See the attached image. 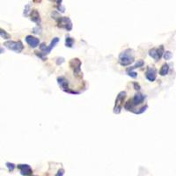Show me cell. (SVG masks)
Segmentation results:
<instances>
[{"mask_svg": "<svg viewBox=\"0 0 176 176\" xmlns=\"http://www.w3.org/2000/svg\"><path fill=\"white\" fill-rule=\"evenodd\" d=\"M127 73L130 77H131V78H136L137 77V72H135V71H127Z\"/></svg>", "mask_w": 176, "mask_h": 176, "instance_id": "22", "label": "cell"}, {"mask_svg": "<svg viewBox=\"0 0 176 176\" xmlns=\"http://www.w3.org/2000/svg\"><path fill=\"white\" fill-rule=\"evenodd\" d=\"M169 71V65L167 64H164L159 70V75L160 76H166Z\"/></svg>", "mask_w": 176, "mask_h": 176, "instance_id": "14", "label": "cell"}, {"mask_svg": "<svg viewBox=\"0 0 176 176\" xmlns=\"http://www.w3.org/2000/svg\"><path fill=\"white\" fill-rule=\"evenodd\" d=\"M33 32H34V34H41V32H42V29H41V28H39V26H37L36 27H34V29H33Z\"/></svg>", "mask_w": 176, "mask_h": 176, "instance_id": "23", "label": "cell"}, {"mask_svg": "<svg viewBox=\"0 0 176 176\" xmlns=\"http://www.w3.org/2000/svg\"><path fill=\"white\" fill-rule=\"evenodd\" d=\"M73 44H74V40L72 39L71 37L67 36L66 39H65V46H66L67 48H72V47H73Z\"/></svg>", "mask_w": 176, "mask_h": 176, "instance_id": "16", "label": "cell"}, {"mask_svg": "<svg viewBox=\"0 0 176 176\" xmlns=\"http://www.w3.org/2000/svg\"><path fill=\"white\" fill-rule=\"evenodd\" d=\"M144 64V61H142V60H138V61H137V63L135 64V65H133V66H131V67H130V68L127 69V71H134L135 69L139 68V67H142Z\"/></svg>", "mask_w": 176, "mask_h": 176, "instance_id": "15", "label": "cell"}, {"mask_svg": "<svg viewBox=\"0 0 176 176\" xmlns=\"http://www.w3.org/2000/svg\"><path fill=\"white\" fill-rule=\"evenodd\" d=\"M3 52H4V49H1V48H0V53H3Z\"/></svg>", "mask_w": 176, "mask_h": 176, "instance_id": "27", "label": "cell"}, {"mask_svg": "<svg viewBox=\"0 0 176 176\" xmlns=\"http://www.w3.org/2000/svg\"><path fill=\"white\" fill-rule=\"evenodd\" d=\"M30 12H31V7H30V5H27L26 6H25V9H24L25 17H28L30 14Z\"/></svg>", "mask_w": 176, "mask_h": 176, "instance_id": "19", "label": "cell"}, {"mask_svg": "<svg viewBox=\"0 0 176 176\" xmlns=\"http://www.w3.org/2000/svg\"><path fill=\"white\" fill-rule=\"evenodd\" d=\"M30 20H32L33 22L36 23L37 26H40L41 23H42V20H41V16H40V13L36 9H34V10H31L30 12Z\"/></svg>", "mask_w": 176, "mask_h": 176, "instance_id": "12", "label": "cell"}, {"mask_svg": "<svg viewBox=\"0 0 176 176\" xmlns=\"http://www.w3.org/2000/svg\"><path fill=\"white\" fill-rule=\"evenodd\" d=\"M163 57H164L165 60H170L173 57V54H172V52H170V51H166L163 54Z\"/></svg>", "mask_w": 176, "mask_h": 176, "instance_id": "18", "label": "cell"}, {"mask_svg": "<svg viewBox=\"0 0 176 176\" xmlns=\"http://www.w3.org/2000/svg\"><path fill=\"white\" fill-rule=\"evenodd\" d=\"M164 52H165V51H164V47H163V46H160L159 49H158V48H154V49H150L149 55H150V56L154 59L156 62H158V61H159L160 58L163 56Z\"/></svg>", "mask_w": 176, "mask_h": 176, "instance_id": "8", "label": "cell"}, {"mask_svg": "<svg viewBox=\"0 0 176 176\" xmlns=\"http://www.w3.org/2000/svg\"><path fill=\"white\" fill-rule=\"evenodd\" d=\"M26 42H27V43L29 45L31 48H36V47H38L40 44V40L38 38H36V37H34L33 35H27L26 36Z\"/></svg>", "mask_w": 176, "mask_h": 176, "instance_id": "10", "label": "cell"}, {"mask_svg": "<svg viewBox=\"0 0 176 176\" xmlns=\"http://www.w3.org/2000/svg\"><path fill=\"white\" fill-rule=\"evenodd\" d=\"M18 168L20 169L21 175L27 176L32 174V168L27 164H20L18 165Z\"/></svg>", "mask_w": 176, "mask_h": 176, "instance_id": "11", "label": "cell"}, {"mask_svg": "<svg viewBox=\"0 0 176 176\" xmlns=\"http://www.w3.org/2000/svg\"><path fill=\"white\" fill-rule=\"evenodd\" d=\"M6 166H7V168L9 169V171L10 172L13 171L15 169V167H16L13 163H10V162H7V163H6Z\"/></svg>", "mask_w": 176, "mask_h": 176, "instance_id": "21", "label": "cell"}, {"mask_svg": "<svg viewBox=\"0 0 176 176\" xmlns=\"http://www.w3.org/2000/svg\"><path fill=\"white\" fill-rule=\"evenodd\" d=\"M0 36L5 40H8L11 38V34H8L5 30L2 29L1 27H0Z\"/></svg>", "mask_w": 176, "mask_h": 176, "instance_id": "17", "label": "cell"}, {"mask_svg": "<svg viewBox=\"0 0 176 176\" xmlns=\"http://www.w3.org/2000/svg\"><path fill=\"white\" fill-rule=\"evenodd\" d=\"M81 64L82 63L78 58H72L69 63L70 67L73 71L74 76L78 78H82L83 77V73L81 71Z\"/></svg>", "mask_w": 176, "mask_h": 176, "instance_id": "2", "label": "cell"}, {"mask_svg": "<svg viewBox=\"0 0 176 176\" xmlns=\"http://www.w3.org/2000/svg\"><path fill=\"white\" fill-rule=\"evenodd\" d=\"M64 62V58H63V57H58V58L56 59V64H62Z\"/></svg>", "mask_w": 176, "mask_h": 176, "instance_id": "24", "label": "cell"}, {"mask_svg": "<svg viewBox=\"0 0 176 176\" xmlns=\"http://www.w3.org/2000/svg\"><path fill=\"white\" fill-rule=\"evenodd\" d=\"M127 93L125 91H122L118 93L117 97L115 99V107H114V113L115 114H120L122 111V108L123 107V102L124 100L126 98Z\"/></svg>", "mask_w": 176, "mask_h": 176, "instance_id": "3", "label": "cell"}, {"mask_svg": "<svg viewBox=\"0 0 176 176\" xmlns=\"http://www.w3.org/2000/svg\"><path fill=\"white\" fill-rule=\"evenodd\" d=\"M133 86H134V88H135L136 90H137V91L140 90V86H139V84H137V82H134V83H133Z\"/></svg>", "mask_w": 176, "mask_h": 176, "instance_id": "26", "label": "cell"}, {"mask_svg": "<svg viewBox=\"0 0 176 176\" xmlns=\"http://www.w3.org/2000/svg\"><path fill=\"white\" fill-rule=\"evenodd\" d=\"M145 77L150 81V82H153L155 81L157 78V71L154 67H148L145 71Z\"/></svg>", "mask_w": 176, "mask_h": 176, "instance_id": "9", "label": "cell"}, {"mask_svg": "<svg viewBox=\"0 0 176 176\" xmlns=\"http://www.w3.org/2000/svg\"><path fill=\"white\" fill-rule=\"evenodd\" d=\"M134 61H135V56H134L133 49H125L119 55V64L122 66H129L133 64Z\"/></svg>", "mask_w": 176, "mask_h": 176, "instance_id": "1", "label": "cell"}, {"mask_svg": "<svg viewBox=\"0 0 176 176\" xmlns=\"http://www.w3.org/2000/svg\"><path fill=\"white\" fill-rule=\"evenodd\" d=\"M145 100V95H144L142 93H137V94H135V96L132 99H130L132 104L134 105V107H136L137 105H140L142 104L143 101Z\"/></svg>", "mask_w": 176, "mask_h": 176, "instance_id": "13", "label": "cell"}, {"mask_svg": "<svg viewBox=\"0 0 176 176\" xmlns=\"http://www.w3.org/2000/svg\"><path fill=\"white\" fill-rule=\"evenodd\" d=\"M57 83L60 86V87L63 89V91H64L65 93H71V94H78V92L76 91H72L69 88V82L68 80L64 77H58L57 78Z\"/></svg>", "mask_w": 176, "mask_h": 176, "instance_id": "7", "label": "cell"}, {"mask_svg": "<svg viewBox=\"0 0 176 176\" xmlns=\"http://www.w3.org/2000/svg\"><path fill=\"white\" fill-rule=\"evenodd\" d=\"M4 46L6 47L8 49L14 51L15 53H21L22 50L24 49V46L23 43L18 41V42H14V41H7L4 43Z\"/></svg>", "mask_w": 176, "mask_h": 176, "instance_id": "4", "label": "cell"}, {"mask_svg": "<svg viewBox=\"0 0 176 176\" xmlns=\"http://www.w3.org/2000/svg\"><path fill=\"white\" fill-rule=\"evenodd\" d=\"M147 108H148V106L147 105H145V106H144V107H142L141 108H139V110H137V111H135L134 112V114H136V115H140V114H142V113H144L145 110L147 109Z\"/></svg>", "mask_w": 176, "mask_h": 176, "instance_id": "20", "label": "cell"}, {"mask_svg": "<svg viewBox=\"0 0 176 176\" xmlns=\"http://www.w3.org/2000/svg\"><path fill=\"white\" fill-rule=\"evenodd\" d=\"M58 42H59V38H57V37H55L54 39L51 41L50 44H49V46H47V47H46V49H44L43 51H42L41 53H39V52H35V53H36V55H37L39 57H41V58L42 59V60H45V58H44V56L49 54V53L51 52V50L54 49L55 46L58 43Z\"/></svg>", "mask_w": 176, "mask_h": 176, "instance_id": "6", "label": "cell"}, {"mask_svg": "<svg viewBox=\"0 0 176 176\" xmlns=\"http://www.w3.org/2000/svg\"><path fill=\"white\" fill-rule=\"evenodd\" d=\"M64 174V169H60L57 172V174H56V176H63Z\"/></svg>", "mask_w": 176, "mask_h": 176, "instance_id": "25", "label": "cell"}, {"mask_svg": "<svg viewBox=\"0 0 176 176\" xmlns=\"http://www.w3.org/2000/svg\"><path fill=\"white\" fill-rule=\"evenodd\" d=\"M56 20L57 22V27L59 28H63V29L67 30V31H71L72 29V22L68 17L59 16Z\"/></svg>", "mask_w": 176, "mask_h": 176, "instance_id": "5", "label": "cell"}]
</instances>
